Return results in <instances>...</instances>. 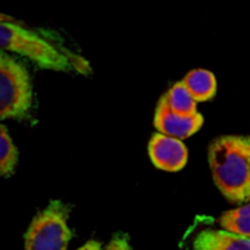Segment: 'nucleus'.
I'll use <instances>...</instances> for the list:
<instances>
[{"label":"nucleus","mask_w":250,"mask_h":250,"mask_svg":"<svg viewBox=\"0 0 250 250\" xmlns=\"http://www.w3.org/2000/svg\"><path fill=\"white\" fill-rule=\"evenodd\" d=\"M209 167L218 190L231 203H244L249 187L250 145L247 137L224 136L209 146Z\"/></svg>","instance_id":"1"},{"label":"nucleus","mask_w":250,"mask_h":250,"mask_svg":"<svg viewBox=\"0 0 250 250\" xmlns=\"http://www.w3.org/2000/svg\"><path fill=\"white\" fill-rule=\"evenodd\" d=\"M0 52L17 53L28 58L42 68L53 71L87 74L90 69L84 59L53 46L34 31L11 21H0Z\"/></svg>","instance_id":"2"},{"label":"nucleus","mask_w":250,"mask_h":250,"mask_svg":"<svg viewBox=\"0 0 250 250\" xmlns=\"http://www.w3.org/2000/svg\"><path fill=\"white\" fill-rule=\"evenodd\" d=\"M33 104V84L25 65L0 52V119L27 116Z\"/></svg>","instance_id":"3"},{"label":"nucleus","mask_w":250,"mask_h":250,"mask_svg":"<svg viewBox=\"0 0 250 250\" xmlns=\"http://www.w3.org/2000/svg\"><path fill=\"white\" fill-rule=\"evenodd\" d=\"M71 237L68 208L53 200L31 221L24 238L25 250H66Z\"/></svg>","instance_id":"4"},{"label":"nucleus","mask_w":250,"mask_h":250,"mask_svg":"<svg viewBox=\"0 0 250 250\" xmlns=\"http://www.w3.org/2000/svg\"><path fill=\"white\" fill-rule=\"evenodd\" d=\"M153 124L158 133L183 142L202 128L203 116L199 112L194 115H178L171 110L165 96H162L156 106Z\"/></svg>","instance_id":"5"},{"label":"nucleus","mask_w":250,"mask_h":250,"mask_svg":"<svg viewBox=\"0 0 250 250\" xmlns=\"http://www.w3.org/2000/svg\"><path fill=\"white\" fill-rule=\"evenodd\" d=\"M149 156L156 168L175 172L186 167L188 152L181 140L156 133L149 143Z\"/></svg>","instance_id":"6"},{"label":"nucleus","mask_w":250,"mask_h":250,"mask_svg":"<svg viewBox=\"0 0 250 250\" xmlns=\"http://www.w3.org/2000/svg\"><path fill=\"white\" fill-rule=\"evenodd\" d=\"M194 250H250V238L224 229H203L194 240Z\"/></svg>","instance_id":"7"},{"label":"nucleus","mask_w":250,"mask_h":250,"mask_svg":"<svg viewBox=\"0 0 250 250\" xmlns=\"http://www.w3.org/2000/svg\"><path fill=\"white\" fill-rule=\"evenodd\" d=\"M183 84L188 88L196 102H208L216 93V78L206 69H194L188 72L184 77Z\"/></svg>","instance_id":"8"},{"label":"nucleus","mask_w":250,"mask_h":250,"mask_svg":"<svg viewBox=\"0 0 250 250\" xmlns=\"http://www.w3.org/2000/svg\"><path fill=\"white\" fill-rule=\"evenodd\" d=\"M219 224L227 232L250 238V202L222 213Z\"/></svg>","instance_id":"9"},{"label":"nucleus","mask_w":250,"mask_h":250,"mask_svg":"<svg viewBox=\"0 0 250 250\" xmlns=\"http://www.w3.org/2000/svg\"><path fill=\"white\" fill-rule=\"evenodd\" d=\"M167 99L168 106L172 112L178 115H194L197 113V102L188 91V88L181 83H175L167 94H164Z\"/></svg>","instance_id":"10"},{"label":"nucleus","mask_w":250,"mask_h":250,"mask_svg":"<svg viewBox=\"0 0 250 250\" xmlns=\"http://www.w3.org/2000/svg\"><path fill=\"white\" fill-rule=\"evenodd\" d=\"M18 164V149L8 128L0 124V177H11Z\"/></svg>","instance_id":"11"},{"label":"nucleus","mask_w":250,"mask_h":250,"mask_svg":"<svg viewBox=\"0 0 250 250\" xmlns=\"http://www.w3.org/2000/svg\"><path fill=\"white\" fill-rule=\"evenodd\" d=\"M104 250H133V249H131V246L128 243L127 235L118 234L109 241V244L104 247Z\"/></svg>","instance_id":"12"},{"label":"nucleus","mask_w":250,"mask_h":250,"mask_svg":"<svg viewBox=\"0 0 250 250\" xmlns=\"http://www.w3.org/2000/svg\"><path fill=\"white\" fill-rule=\"evenodd\" d=\"M78 250H104V249L102 247V244H100L99 241L90 240V241H87L84 246H81Z\"/></svg>","instance_id":"13"},{"label":"nucleus","mask_w":250,"mask_h":250,"mask_svg":"<svg viewBox=\"0 0 250 250\" xmlns=\"http://www.w3.org/2000/svg\"><path fill=\"white\" fill-rule=\"evenodd\" d=\"M249 145H250V137H247ZM250 200V161H249V187H247V194H246V202Z\"/></svg>","instance_id":"14"},{"label":"nucleus","mask_w":250,"mask_h":250,"mask_svg":"<svg viewBox=\"0 0 250 250\" xmlns=\"http://www.w3.org/2000/svg\"><path fill=\"white\" fill-rule=\"evenodd\" d=\"M0 21H11V22H17V20H15V18H12V17L6 15V14H3V12H0Z\"/></svg>","instance_id":"15"}]
</instances>
